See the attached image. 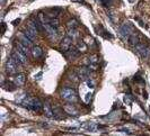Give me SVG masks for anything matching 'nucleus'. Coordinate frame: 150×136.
Here are the masks:
<instances>
[{
	"label": "nucleus",
	"instance_id": "obj_21",
	"mask_svg": "<svg viewBox=\"0 0 150 136\" xmlns=\"http://www.w3.org/2000/svg\"><path fill=\"white\" fill-rule=\"evenodd\" d=\"M78 48H79V50H81V51H85L87 47H86V45H85V43H83V42H79V43H78Z\"/></svg>",
	"mask_w": 150,
	"mask_h": 136
},
{
	"label": "nucleus",
	"instance_id": "obj_8",
	"mask_svg": "<svg viewBox=\"0 0 150 136\" xmlns=\"http://www.w3.org/2000/svg\"><path fill=\"white\" fill-rule=\"evenodd\" d=\"M78 73V76L79 78H81L83 80H86L88 76H89L90 74V71H89V69H87V68H80V69H78V71H77Z\"/></svg>",
	"mask_w": 150,
	"mask_h": 136
},
{
	"label": "nucleus",
	"instance_id": "obj_11",
	"mask_svg": "<svg viewBox=\"0 0 150 136\" xmlns=\"http://www.w3.org/2000/svg\"><path fill=\"white\" fill-rule=\"evenodd\" d=\"M63 110L68 114V115H71V116H76L78 114V110L76 109V107L71 106V105H66L63 106Z\"/></svg>",
	"mask_w": 150,
	"mask_h": 136
},
{
	"label": "nucleus",
	"instance_id": "obj_9",
	"mask_svg": "<svg viewBox=\"0 0 150 136\" xmlns=\"http://www.w3.org/2000/svg\"><path fill=\"white\" fill-rule=\"evenodd\" d=\"M26 81V78H25V74H23V73H19V74H17L15 76V79H14V83H15V86H18V87H21L23 86L24 83Z\"/></svg>",
	"mask_w": 150,
	"mask_h": 136
},
{
	"label": "nucleus",
	"instance_id": "obj_19",
	"mask_svg": "<svg viewBox=\"0 0 150 136\" xmlns=\"http://www.w3.org/2000/svg\"><path fill=\"white\" fill-rule=\"evenodd\" d=\"M47 24H50V25L53 26L54 28H57V27L59 26V20H58V19H49Z\"/></svg>",
	"mask_w": 150,
	"mask_h": 136
},
{
	"label": "nucleus",
	"instance_id": "obj_3",
	"mask_svg": "<svg viewBox=\"0 0 150 136\" xmlns=\"http://www.w3.org/2000/svg\"><path fill=\"white\" fill-rule=\"evenodd\" d=\"M11 57L14 59V61H15L18 65H19V64L25 65V64L27 63V57H26V55H25L24 53H22L19 50H17V51H15V52H13Z\"/></svg>",
	"mask_w": 150,
	"mask_h": 136
},
{
	"label": "nucleus",
	"instance_id": "obj_7",
	"mask_svg": "<svg viewBox=\"0 0 150 136\" xmlns=\"http://www.w3.org/2000/svg\"><path fill=\"white\" fill-rule=\"evenodd\" d=\"M43 27L45 28L46 30V33L49 34V36H51V37H57V35H58V33H57V28H54L53 26H51L50 24H44L43 25Z\"/></svg>",
	"mask_w": 150,
	"mask_h": 136
},
{
	"label": "nucleus",
	"instance_id": "obj_17",
	"mask_svg": "<svg viewBox=\"0 0 150 136\" xmlns=\"http://www.w3.org/2000/svg\"><path fill=\"white\" fill-rule=\"evenodd\" d=\"M77 22H76L75 19H71V20H69L67 24V26H68V29H76L77 28Z\"/></svg>",
	"mask_w": 150,
	"mask_h": 136
},
{
	"label": "nucleus",
	"instance_id": "obj_6",
	"mask_svg": "<svg viewBox=\"0 0 150 136\" xmlns=\"http://www.w3.org/2000/svg\"><path fill=\"white\" fill-rule=\"evenodd\" d=\"M120 33L122 36L129 37V36L132 34V28H131V26H130L129 24H123L120 28Z\"/></svg>",
	"mask_w": 150,
	"mask_h": 136
},
{
	"label": "nucleus",
	"instance_id": "obj_15",
	"mask_svg": "<svg viewBox=\"0 0 150 136\" xmlns=\"http://www.w3.org/2000/svg\"><path fill=\"white\" fill-rule=\"evenodd\" d=\"M43 110H44L45 113V116H47L49 118H51V117H53V111L52 109H51V107H50V105L49 104H45L44 106H43Z\"/></svg>",
	"mask_w": 150,
	"mask_h": 136
},
{
	"label": "nucleus",
	"instance_id": "obj_1",
	"mask_svg": "<svg viewBox=\"0 0 150 136\" xmlns=\"http://www.w3.org/2000/svg\"><path fill=\"white\" fill-rule=\"evenodd\" d=\"M61 97L68 102H76L77 101V93L72 88H63L61 91Z\"/></svg>",
	"mask_w": 150,
	"mask_h": 136
},
{
	"label": "nucleus",
	"instance_id": "obj_10",
	"mask_svg": "<svg viewBox=\"0 0 150 136\" xmlns=\"http://www.w3.org/2000/svg\"><path fill=\"white\" fill-rule=\"evenodd\" d=\"M128 42L131 46H137L139 44V37H138V35L134 34V33H132L128 37Z\"/></svg>",
	"mask_w": 150,
	"mask_h": 136
},
{
	"label": "nucleus",
	"instance_id": "obj_2",
	"mask_svg": "<svg viewBox=\"0 0 150 136\" xmlns=\"http://www.w3.org/2000/svg\"><path fill=\"white\" fill-rule=\"evenodd\" d=\"M22 104L25 107H27V108H30V109H33V110H40V109L43 107L42 104H41V101H40L38 99L30 98V97H27V98L24 99Z\"/></svg>",
	"mask_w": 150,
	"mask_h": 136
},
{
	"label": "nucleus",
	"instance_id": "obj_25",
	"mask_svg": "<svg viewBox=\"0 0 150 136\" xmlns=\"http://www.w3.org/2000/svg\"><path fill=\"white\" fill-rule=\"evenodd\" d=\"M74 1H78V2H81V0H74Z\"/></svg>",
	"mask_w": 150,
	"mask_h": 136
},
{
	"label": "nucleus",
	"instance_id": "obj_5",
	"mask_svg": "<svg viewBox=\"0 0 150 136\" xmlns=\"http://www.w3.org/2000/svg\"><path fill=\"white\" fill-rule=\"evenodd\" d=\"M71 44H72V38L67 36L64 37L60 43V50L63 52H68L71 48Z\"/></svg>",
	"mask_w": 150,
	"mask_h": 136
},
{
	"label": "nucleus",
	"instance_id": "obj_18",
	"mask_svg": "<svg viewBox=\"0 0 150 136\" xmlns=\"http://www.w3.org/2000/svg\"><path fill=\"white\" fill-rule=\"evenodd\" d=\"M24 34H25L27 37L30 38V41H34V39H35V36H36V35H35L34 33H32V32H30L28 28H26V29L24 30Z\"/></svg>",
	"mask_w": 150,
	"mask_h": 136
},
{
	"label": "nucleus",
	"instance_id": "obj_4",
	"mask_svg": "<svg viewBox=\"0 0 150 136\" xmlns=\"http://www.w3.org/2000/svg\"><path fill=\"white\" fill-rule=\"evenodd\" d=\"M17 70H18V64L14 61L13 57L9 59L6 62V71H7V73L8 74H16Z\"/></svg>",
	"mask_w": 150,
	"mask_h": 136
},
{
	"label": "nucleus",
	"instance_id": "obj_20",
	"mask_svg": "<svg viewBox=\"0 0 150 136\" xmlns=\"http://www.w3.org/2000/svg\"><path fill=\"white\" fill-rule=\"evenodd\" d=\"M68 34H69V37L75 38L77 36V32L76 29H68Z\"/></svg>",
	"mask_w": 150,
	"mask_h": 136
},
{
	"label": "nucleus",
	"instance_id": "obj_24",
	"mask_svg": "<svg viewBox=\"0 0 150 136\" xmlns=\"http://www.w3.org/2000/svg\"><path fill=\"white\" fill-rule=\"evenodd\" d=\"M90 96H91L90 93H88V95H87V97H86V101H89V97H90Z\"/></svg>",
	"mask_w": 150,
	"mask_h": 136
},
{
	"label": "nucleus",
	"instance_id": "obj_12",
	"mask_svg": "<svg viewBox=\"0 0 150 136\" xmlns=\"http://www.w3.org/2000/svg\"><path fill=\"white\" fill-rule=\"evenodd\" d=\"M147 47L148 46L144 45V44H138V45L135 46V51L139 53V55L141 56V57H144V55H146V51H147Z\"/></svg>",
	"mask_w": 150,
	"mask_h": 136
},
{
	"label": "nucleus",
	"instance_id": "obj_14",
	"mask_svg": "<svg viewBox=\"0 0 150 136\" xmlns=\"http://www.w3.org/2000/svg\"><path fill=\"white\" fill-rule=\"evenodd\" d=\"M21 43H23L24 45H26V46H28V47H30V46H33V41H30V38L27 37L25 34L23 35V34H21Z\"/></svg>",
	"mask_w": 150,
	"mask_h": 136
},
{
	"label": "nucleus",
	"instance_id": "obj_23",
	"mask_svg": "<svg viewBox=\"0 0 150 136\" xmlns=\"http://www.w3.org/2000/svg\"><path fill=\"white\" fill-rule=\"evenodd\" d=\"M87 129H88V130H91V132H93V130H95V129H96L95 128V124H90L89 127H88Z\"/></svg>",
	"mask_w": 150,
	"mask_h": 136
},
{
	"label": "nucleus",
	"instance_id": "obj_16",
	"mask_svg": "<svg viewBox=\"0 0 150 136\" xmlns=\"http://www.w3.org/2000/svg\"><path fill=\"white\" fill-rule=\"evenodd\" d=\"M17 50H19L22 53H24L25 55H28L30 53V50H28V46L24 45L23 43H18L17 44Z\"/></svg>",
	"mask_w": 150,
	"mask_h": 136
},
{
	"label": "nucleus",
	"instance_id": "obj_22",
	"mask_svg": "<svg viewBox=\"0 0 150 136\" xmlns=\"http://www.w3.org/2000/svg\"><path fill=\"white\" fill-rule=\"evenodd\" d=\"M143 59H146V60H149L150 59V46L147 47V51H146V55H144V57Z\"/></svg>",
	"mask_w": 150,
	"mask_h": 136
},
{
	"label": "nucleus",
	"instance_id": "obj_13",
	"mask_svg": "<svg viewBox=\"0 0 150 136\" xmlns=\"http://www.w3.org/2000/svg\"><path fill=\"white\" fill-rule=\"evenodd\" d=\"M32 54H33V56H34L35 59H38V57L42 56L43 51H42V48H41L40 46H33V47H32Z\"/></svg>",
	"mask_w": 150,
	"mask_h": 136
}]
</instances>
